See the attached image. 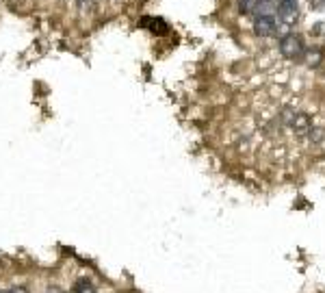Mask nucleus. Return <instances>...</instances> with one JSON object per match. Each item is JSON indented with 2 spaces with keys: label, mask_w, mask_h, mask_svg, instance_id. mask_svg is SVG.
Wrapping results in <instances>:
<instances>
[{
  "label": "nucleus",
  "mask_w": 325,
  "mask_h": 293,
  "mask_svg": "<svg viewBox=\"0 0 325 293\" xmlns=\"http://www.w3.org/2000/svg\"><path fill=\"white\" fill-rule=\"evenodd\" d=\"M308 135H310V139H312V141H319V139L323 137V130H321V128H310V130H308Z\"/></svg>",
  "instance_id": "obj_9"
},
{
  "label": "nucleus",
  "mask_w": 325,
  "mask_h": 293,
  "mask_svg": "<svg viewBox=\"0 0 325 293\" xmlns=\"http://www.w3.org/2000/svg\"><path fill=\"white\" fill-rule=\"evenodd\" d=\"M291 126L295 128L297 135H306L312 128L310 126V117L306 115V113H295V117H293V122H291Z\"/></svg>",
  "instance_id": "obj_4"
},
{
  "label": "nucleus",
  "mask_w": 325,
  "mask_h": 293,
  "mask_svg": "<svg viewBox=\"0 0 325 293\" xmlns=\"http://www.w3.org/2000/svg\"><path fill=\"white\" fill-rule=\"evenodd\" d=\"M9 293H28L26 287H13V289H9Z\"/></svg>",
  "instance_id": "obj_10"
},
{
  "label": "nucleus",
  "mask_w": 325,
  "mask_h": 293,
  "mask_svg": "<svg viewBox=\"0 0 325 293\" xmlns=\"http://www.w3.org/2000/svg\"><path fill=\"white\" fill-rule=\"evenodd\" d=\"M254 33L260 37L276 35V20L273 17H256L254 20Z\"/></svg>",
  "instance_id": "obj_3"
},
{
  "label": "nucleus",
  "mask_w": 325,
  "mask_h": 293,
  "mask_svg": "<svg viewBox=\"0 0 325 293\" xmlns=\"http://www.w3.org/2000/svg\"><path fill=\"white\" fill-rule=\"evenodd\" d=\"M271 2H276V0H271Z\"/></svg>",
  "instance_id": "obj_13"
},
{
  "label": "nucleus",
  "mask_w": 325,
  "mask_h": 293,
  "mask_svg": "<svg viewBox=\"0 0 325 293\" xmlns=\"http://www.w3.org/2000/svg\"><path fill=\"white\" fill-rule=\"evenodd\" d=\"M0 293H9V291H0Z\"/></svg>",
  "instance_id": "obj_12"
},
{
  "label": "nucleus",
  "mask_w": 325,
  "mask_h": 293,
  "mask_svg": "<svg viewBox=\"0 0 325 293\" xmlns=\"http://www.w3.org/2000/svg\"><path fill=\"white\" fill-rule=\"evenodd\" d=\"M72 293H96V285L87 278H80L76 285H74V291Z\"/></svg>",
  "instance_id": "obj_7"
},
{
  "label": "nucleus",
  "mask_w": 325,
  "mask_h": 293,
  "mask_svg": "<svg viewBox=\"0 0 325 293\" xmlns=\"http://www.w3.org/2000/svg\"><path fill=\"white\" fill-rule=\"evenodd\" d=\"M304 59H306V63H308L310 67H317V65L323 61V52L319 50V48H315V50L304 52Z\"/></svg>",
  "instance_id": "obj_6"
},
{
  "label": "nucleus",
  "mask_w": 325,
  "mask_h": 293,
  "mask_svg": "<svg viewBox=\"0 0 325 293\" xmlns=\"http://www.w3.org/2000/svg\"><path fill=\"white\" fill-rule=\"evenodd\" d=\"M273 11H278V9H276V4H273L271 0H258L254 13H256V17H271Z\"/></svg>",
  "instance_id": "obj_5"
},
{
  "label": "nucleus",
  "mask_w": 325,
  "mask_h": 293,
  "mask_svg": "<svg viewBox=\"0 0 325 293\" xmlns=\"http://www.w3.org/2000/svg\"><path fill=\"white\" fill-rule=\"evenodd\" d=\"M278 15L282 24H295V20L299 17V7H297V0H280V7H278Z\"/></svg>",
  "instance_id": "obj_2"
},
{
  "label": "nucleus",
  "mask_w": 325,
  "mask_h": 293,
  "mask_svg": "<svg viewBox=\"0 0 325 293\" xmlns=\"http://www.w3.org/2000/svg\"><path fill=\"white\" fill-rule=\"evenodd\" d=\"M310 2L315 4V7H323V4H325V0H310Z\"/></svg>",
  "instance_id": "obj_11"
},
{
  "label": "nucleus",
  "mask_w": 325,
  "mask_h": 293,
  "mask_svg": "<svg viewBox=\"0 0 325 293\" xmlns=\"http://www.w3.org/2000/svg\"><path fill=\"white\" fill-rule=\"evenodd\" d=\"M280 52L284 54L286 59L295 61V59H302L304 52H306V46H304V39L295 33H289L280 39Z\"/></svg>",
  "instance_id": "obj_1"
},
{
  "label": "nucleus",
  "mask_w": 325,
  "mask_h": 293,
  "mask_svg": "<svg viewBox=\"0 0 325 293\" xmlns=\"http://www.w3.org/2000/svg\"><path fill=\"white\" fill-rule=\"evenodd\" d=\"M256 4H258V0H239V9H241V13H254Z\"/></svg>",
  "instance_id": "obj_8"
}]
</instances>
